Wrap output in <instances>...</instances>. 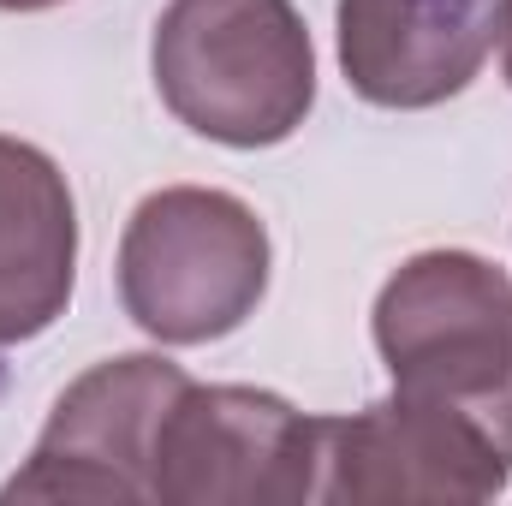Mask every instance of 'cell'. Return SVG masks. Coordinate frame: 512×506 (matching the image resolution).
I'll return each instance as SVG.
<instances>
[{
    "mask_svg": "<svg viewBox=\"0 0 512 506\" xmlns=\"http://www.w3.org/2000/svg\"><path fill=\"white\" fill-rule=\"evenodd\" d=\"M78 280V203L60 161L0 137V346L48 334Z\"/></svg>",
    "mask_w": 512,
    "mask_h": 506,
    "instance_id": "8",
    "label": "cell"
},
{
    "mask_svg": "<svg viewBox=\"0 0 512 506\" xmlns=\"http://www.w3.org/2000/svg\"><path fill=\"white\" fill-rule=\"evenodd\" d=\"M185 387L191 376L161 352H126L84 370L54 399L0 501H149L155 435Z\"/></svg>",
    "mask_w": 512,
    "mask_h": 506,
    "instance_id": "5",
    "label": "cell"
},
{
    "mask_svg": "<svg viewBox=\"0 0 512 506\" xmlns=\"http://www.w3.org/2000/svg\"><path fill=\"white\" fill-rule=\"evenodd\" d=\"M376 352L399 393L441 399L512 447V274L477 251H417L376 292Z\"/></svg>",
    "mask_w": 512,
    "mask_h": 506,
    "instance_id": "3",
    "label": "cell"
},
{
    "mask_svg": "<svg viewBox=\"0 0 512 506\" xmlns=\"http://www.w3.org/2000/svg\"><path fill=\"white\" fill-rule=\"evenodd\" d=\"M120 304L161 346H209L245 328L268 292V227L215 185H161L120 233Z\"/></svg>",
    "mask_w": 512,
    "mask_h": 506,
    "instance_id": "2",
    "label": "cell"
},
{
    "mask_svg": "<svg viewBox=\"0 0 512 506\" xmlns=\"http://www.w3.org/2000/svg\"><path fill=\"white\" fill-rule=\"evenodd\" d=\"M346 84L393 114L441 108L471 90L501 36V0H340L334 6Z\"/></svg>",
    "mask_w": 512,
    "mask_h": 506,
    "instance_id": "7",
    "label": "cell"
},
{
    "mask_svg": "<svg viewBox=\"0 0 512 506\" xmlns=\"http://www.w3.org/2000/svg\"><path fill=\"white\" fill-rule=\"evenodd\" d=\"M322 495V417L262 387H185L155 435L149 501L298 506Z\"/></svg>",
    "mask_w": 512,
    "mask_h": 506,
    "instance_id": "4",
    "label": "cell"
},
{
    "mask_svg": "<svg viewBox=\"0 0 512 506\" xmlns=\"http://www.w3.org/2000/svg\"><path fill=\"white\" fill-rule=\"evenodd\" d=\"M149 72L179 126L227 149L286 143L316 108V48L292 0H173Z\"/></svg>",
    "mask_w": 512,
    "mask_h": 506,
    "instance_id": "1",
    "label": "cell"
},
{
    "mask_svg": "<svg viewBox=\"0 0 512 506\" xmlns=\"http://www.w3.org/2000/svg\"><path fill=\"white\" fill-rule=\"evenodd\" d=\"M501 72L512 84V0H501Z\"/></svg>",
    "mask_w": 512,
    "mask_h": 506,
    "instance_id": "9",
    "label": "cell"
},
{
    "mask_svg": "<svg viewBox=\"0 0 512 506\" xmlns=\"http://www.w3.org/2000/svg\"><path fill=\"white\" fill-rule=\"evenodd\" d=\"M512 483V447L477 417L387 393L352 417H322V495L334 506L405 501H495Z\"/></svg>",
    "mask_w": 512,
    "mask_h": 506,
    "instance_id": "6",
    "label": "cell"
},
{
    "mask_svg": "<svg viewBox=\"0 0 512 506\" xmlns=\"http://www.w3.org/2000/svg\"><path fill=\"white\" fill-rule=\"evenodd\" d=\"M48 6H66V0H0V12H48Z\"/></svg>",
    "mask_w": 512,
    "mask_h": 506,
    "instance_id": "10",
    "label": "cell"
}]
</instances>
